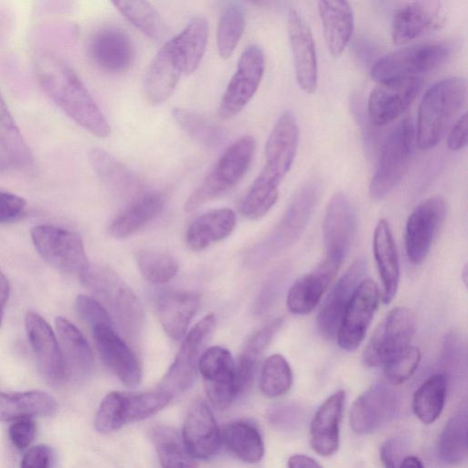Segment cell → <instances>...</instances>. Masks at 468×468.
<instances>
[{
    "mask_svg": "<svg viewBox=\"0 0 468 468\" xmlns=\"http://www.w3.org/2000/svg\"><path fill=\"white\" fill-rule=\"evenodd\" d=\"M34 69L48 96L76 123L100 138L111 126L79 76L58 55L47 49L35 52Z\"/></svg>",
    "mask_w": 468,
    "mask_h": 468,
    "instance_id": "6da1fadb",
    "label": "cell"
},
{
    "mask_svg": "<svg viewBox=\"0 0 468 468\" xmlns=\"http://www.w3.org/2000/svg\"><path fill=\"white\" fill-rule=\"evenodd\" d=\"M299 140L298 125L290 112H282L265 146V164L239 206L243 217L256 220L265 216L277 202L279 186L292 165Z\"/></svg>",
    "mask_w": 468,
    "mask_h": 468,
    "instance_id": "7a4b0ae2",
    "label": "cell"
},
{
    "mask_svg": "<svg viewBox=\"0 0 468 468\" xmlns=\"http://www.w3.org/2000/svg\"><path fill=\"white\" fill-rule=\"evenodd\" d=\"M466 97L467 83L461 77L441 80L426 90L415 129V143L420 150L438 144L464 107Z\"/></svg>",
    "mask_w": 468,
    "mask_h": 468,
    "instance_id": "3957f363",
    "label": "cell"
},
{
    "mask_svg": "<svg viewBox=\"0 0 468 468\" xmlns=\"http://www.w3.org/2000/svg\"><path fill=\"white\" fill-rule=\"evenodd\" d=\"M315 180L303 183L293 195L276 227L248 253V261L261 264L296 242L303 232L319 197Z\"/></svg>",
    "mask_w": 468,
    "mask_h": 468,
    "instance_id": "277c9868",
    "label": "cell"
},
{
    "mask_svg": "<svg viewBox=\"0 0 468 468\" xmlns=\"http://www.w3.org/2000/svg\"><path fill=\"white\" fill-rule=\"evenodd\" d=\"M256 149L255 139L244 135L229 146L199 186L186 200L184 209L191 212L229 192L247 173Z\"/></svg>",
    "mask_w": 468,
    "mask_h": 468,
    "instance_id": "5b68a950",
    "label": "cell"
},
{
    "mask_svg": "<svg viewBox=\"0 0 468 468\" xmlns=\"http://www.w3.org/2000/svg\"><path fill=\"white\" fill-rule=\"evenodd\" d=\"M415 144V128L410 117L402 119L386 137L378 166L369 185V195L378 201L386 197L407 173Z\"/></svg>",
    "mask_w": 468,
    "mask_h": 468,
    "instance_id": "8992f818",
    "label": "cell"
},
{
    "mask_svg": "<svg viewBox=\"0 0 468 468\" xmlns=\"http://www.w3.org/2000/svg\"><path fill=\"white\" fill-rule=\"evenodd\" d=\"M81 280L106 303L120 326L129 335H135L144 324L142 304L127 283L112 270L90 267Z\"/></svg>",
    "mask_w": 468,
    "mask_h": 468,
    "instance_id": "52a82bcc",
    "label": "cell"
},
{
    "mask_svg": "<svg viewBox=\"0 0 468 468\" xmlns=\"http://www.w3.org/2000/svg\"><path fill=\"white\" fill-rule=\"evenodd\" d=\"M31 239L41 258L57 270L80 277L90 267L83 241L74 231L37 225L31 229Z\"/></svg>",
    "mask_w": 468,
    "mask_h": 468,
    "instance_id": "ba28073f",
    "label": "cell"
},
{
    "mask_svg": "<svg viewBox=\"0 0 468 468\" xmlns=\"http://www.w3.org/2000/svg\"><path fill=\"white\" fill-rule=\"evenodd\" d=\"M450 53V47L441 42L407 47L379 58L371 69V78L379 82L395 78L420 77L442 65Z\"/></svg>",
    "mask_w": 468,
    "mask_h": 468,
    "instance_id": "9c48e42d",
    "label": "cell"
},
{
    "mask_svg": "<svg viewBox=\"0 0 468 468\" xmlns=\"http://www.w3.org/2000/svg\"><path fill=\"white\" fill-rule=\"evenodd\" d=\"M216 324L215 315L209 314L188 331L158 388L174 397L186 391L193 384L200 356L215 331Z\"/></svg>",
    "mask_w": 468,
    "mask_h": 468,
    "instance_id": "30bf717a",
    "label": "cell"
},
{
    "mask_svg": "<svg viewBox=\"0 0 468 468\" xmlns=\"http://www.w3.org/2000/svg\"><path fill=\"white\" fill-rule=\"evenodd\" d=\"M415 330V318L406 307L391 309L375 330L363 353L367 367H376L410 345Z\"/></svg>",
    "mask_w": 468,
    "mask_h": 468,
    "instance_id": "8fae6325",
    "label": "cell"
},
{
    "mask_svg": "<svg viewBox=\"0 0 468 468\" xmlns=\"http://www.w3.org/2000/svg\"><path fill=\"white\" fill-rule=\"evenodd\" d=\"M446 212L445 200L440 196H433L419 204L409 216L405 249L412 264L419 265L426 259Z\"/></svg>",
    "mask_w": 468,
    "mask_h": 468,
    "instance_id": "7c38bea8",
    "label": "cell"
},
{
    "mask_svg": "<svg viewBox=\"0 0 468 468\" xmlns=\"http://www.w3.org/2000/svg\"><path fill=\"white\" fill-rule=\"evenodd\" d=\"M264 72V56L256 45L242 53L226 91L221 99L218 115L229 119L238 114L257 91Z\"/></svg>",
    "mask_w": 468,
    "mask_h": 468,
    "instance_id": "4fadbf2b",
    "label": "cell"
},
{
    "mask_svg": "<svg viewBox=\"0 0 468 468\" xmlns=\"http://www.w3.org/2000/svg\"><path fill=\"white\" fill-rule=\"evenodd\" d=\"M367 101L370 122L383 126L404 113L419 94L420 77L395 78L378 82Z\"/></svg>",
    "mask_w": 468,
    "mask_h": 468,
    "instance_id": "5bb4252c",
    "label": "cell"
},
{
    "mask_svg": "<svg viewBox=\"0 0 468 468\" xmlns=\"http://www.w3.org/2000/svg\"><path fill=\"white\" fill-rule=\"evenodd\" d=\"M356 229V219L350 200L344 193L329 200L323 221L324 260L341 266L347 255Z\"/></svg>",
    "mask_w": 468,
    "mask_h": 468,
    "instance_id": "9a60e30c",
    "label": "cell"
},
{
    "mask_svg": "<svg viewBox=\"0 0 468 468\" xmlns=\"http://www.w3.org/2000/svg\"><path fill=\"white\" fill-rule=\"evenodd\" d=\"M380 292L371 279L364 278L356 287L336 333L342 349H356L364 340L379 303Z\"/></svg>",
    "mask_w": 468,
    "mask_h": 468,
    "instance_id": "2e32d148",
    "label": "cell"
},
{
    "mask_svg": "<svg viewBox=\"0 0 468 468\" xmlns=\"http://www.w3.org/2000/svg\"><path fill=\"white\" fill-rule=\"evenodd\" d=\"M398 410L396 392L385 382L378 381L354 401L350 425L358 434L371 433L394 419Z\"/></svg>",
    "mask_w": 468,
    "mask_h": 468,
    "instance_id": "e0dca14e",
    "label": "cell"
},
{
    "mask_svg": "<svg viewBox=\"0 0 468 468\" xmlns=\"http://www.w3.org/2000/svg\"><path fill=\"white\" fill-rule=\"evenodd\" d=\"M25 328L41 375L52 385L61 384L68 378V374L59 344L52 328L34 311L27 313Z\"/></svg>",
    "mask_w": 468,
    "mask_h": 468,
    "instance_id": "ac0fdd59",
    "label": "cell"
},
{
    "mask_svg": "<svg viewBox=\"0 0 468 468\" xmlns=\"http://www.w3.org/2000/svg\"><path fill=\"white\" fill-rule=\"evenodd\" d=\"M198 371L205 381L207 396L214 408L225 410L238 394L235 380V363L230 352L221 346L206 348Z\"/></svg>",
    "mask_w": 468,
    "mask_h": 468,
    "instance_id": "d6986e66",
    "label": "cell"
},
{
    "mask_svg": "<svg viewBox=\"0 0 468 468\" xmlns=\"http://www.w3.org/2000/svg\"><path fill=\"white\" fill-rule=\"evenodd\" d=\"M99 355L107 367L127 387L135 388L142 380V367L130 346L111 324L92 327Z\"/></svg>",
    "mask_w": 468,
    "mask_h": 468,
    "instance_id": "ffe728a7",
    "label": "cell"
},
{
    "mask_svg": "<svg viewBox=\"0 0 468 468\" xmlns=\"http://www.w3.org/2000/svg\"><path fill=\"white\" fill-rule=\"evenodd\" d=\"M367 262L356 260L338 279L324 299L317 316V326L322 336H336L345 311L360 282L364 279Z\"/></svg>",
    "mask_w": 468,
    "mask_h": 468,
    "instance_id": "44dd1931",
    "label": "cell"
},
{
    "mask_svg": "<svg viewBox=\"0 0 468 468\" xmlns=\"http://www.w3.org/2000/svg\"><path fill=\"white\" fill-rule=\"evenodd\" d=\"M182 439L187 452L195 460H207L218 452L221 433L204 400H196L189 408L183 425Z\"/></svg>",
    "mask_w": 468,
    "mask_h": 468,
    "instance_id": "7402d4cb",
    "label": "cell"
},
{
    "mask_svg": "<svg viewBox=\"0 0 468 468\" xmlns=\"http://www.w3.org/2000/svg\"><path fill=\"white\" fill-rule=\"evenodd\" d=\"M288 36L297 82L303 91L314 93L318 81L314 41L306 21L292 9L288 15Z\"/></svg>",
    "mask_w": 468,
    "mask_h": 468,
    "instance_id": "603a6c76",
    "label": "cell"
},
{
    "mask_svg": "<svg viewBox=\"0 0 468 468\" xmlns=\"http://www.w3.org/2000/svg\"><path fill=\"white\" fill-rule=\"evenodd\" d=\"M442 23L439 0H414L399 8L393 18L394 44L412 42L436 29Z\"/></svg>",
    "mask_w": 468,
    "mask_h": 468,
    "instance_id": "cb8c5ba5",
    "label": "cell"
},
{
    "mask_svg": "<svg viewBox=\"0 0 468 468\" xmlns=\"http://www.w3.org/2000/svg\"><path fill=\"white\" fill-rule=\"evenodd\" d=\"M88 53L91 61L108 73H122L134 60V48L127 35L115 27L98 30L90 38Z\"/></svg>",
    "mask_w": 468,
    "mask_h": 468,
    "instance_id": "d4e9b609",
    "label": "cell"
},
{
    "mask_svg": "<svg viewBox=\"0 0 468 468\" xmlns=\"http://www.w3.org/2000/svg\"><path fill=\"white\" fill-rule=\"evenodd\" d=\"M89 161L104 186L116 198L128 203L145 192L140 178L107 151L91 149Z\"/></svg>",
    "mask_w": 468,
    "mask_h": 468,
    "instance_id": "484cf974",
    "label": "cell"
},
{
    "mask_svg": "<svg viewBox=\"0 0 468 468\" xmlns=\"http://www.w3.org/2000/svg\"><path fill=\"white\" fill-rule=\"evenodd\" d=\"M346 393L340 389L328 397L316 410L310 426V443L321 456L333 455L339 446V428Z\"/></svg>",
    "mask_w": 468,
    "mask_h": 468,
    "instance_id": "4316f807",
    "label": "cell"
},
{
    "mask_svg": "<svg viewBox=\"0 0 468 468\" xmlns=\"http://www.w3.org/2000/svg\"><path fill=\"white\" fill-rule=\"evenodd\" d=\"M182 69L171 39L153 58L144 81V94L152 104H160L174 92Z\"/></svg>",
    "mask_w": 468,
    "mask_h": 468,
    "instance_id": "83f0119b",
    "label": "cell"
},
{
    "mask_svg": "<svg viewBox=\"0 0 468 468\" xmlns=\"http://www.w3.org/2000/svg\"><path fill=\"white\" fill-rule=\"evenodd\" d=\"M165 197L160 192H144L126 203L111 221L108 231L115 239L128 238L144 229L164 210Z\"/></svg>",
    "mask_w": 468,
    "mask_h": 468,
    "instance_id": "f1b7e54d",
    "label": "cell"
},
{
    "mask_svg": "<svg viewBox=\"0 0 468 468\" xmlns=\"http://www.w3.org/2000/svg\"><path fill=\"white\" fill-rule=\"evenodd\" d=\"M55 326L68 377L87 378L94 366L91 348L81 332L68 319L58 316Z\"/></svg>",
    "mask_w": 468,
    "mask_h": 468,
    "instance_id": "f546056e",
    "label": "cell"
},
{
    "mask_svg": "<svg viewBox=\"0 0 468 468\" xmlns=\"http://www.w3.org/2000/svg\"><path fill=\"white\" fill-rule=\"evenodd\" d=\"M323 31L331 56L337 58L354 31V16L347 0H317Z\"/></svg>",
    "mask_w": 468,
    "mask_h": 468,
    "instance_id": "4dcf8cb0",
    "label": "cell"
},
{
    "mask_svg": "<svg viewBox=\"0 0 468 468\" xmlns=\"http://www.w3.org/2000/svg\"><path fill=\"white\" fill-rule=\"evenodd\" d=\"M199 306L197 293L186 291H167L157 301L159 321L166 335L175 339L185 335Z\"/></svg>",
    "mask_w": 468,
    "mask_h": 468,
    "instance_id": "1f68e13d",
    "label": "cell"
},
{
    "mask_svg": "<svg viewBox=\"0 0 468 468\" xmlns=\"http://www.w3.org/2000/svg\"><path fill=\"white\" fill-rule=\"evenodd\" d=\"M373 253L382 283V299L389 303L399 281V264L395 241L388 222L378 220L373 235Z\"/></svg>",
    "mask_w": 468,
    "mask_h": 468,
    "instance_id": "d6a6232c",
    "label": "cell"
},
{
    "mask_svg": "<svg viewBox=\"0 0 468 468\" xmlns=\"http://www.w3.org/2000/svg\"><path fill=\"white\" fill-rule=\"evenodd\" d=\"M236 220L235 212L228 207L207 211L188 225L186 243L193 251H201L228 238L236 227Z\"/></svg>",
    "mask_w": 468,
    "mask_h": 468,
    "instance_id": "836d02e7",
    "label": "cell"
},
{
    "mask_svg": "<svg viewBox=\"0 0 468 468\" xmlns=\"http://www.w3.org/2000/svg\"><path fill=\"white\" fill-rule=\"evenodd\" d=\"M57 410L56 399L45 391L0 392V421L24 417H49Z\"/></svg>",
    "mask_w": 468,
    "mask_h": 468,
    "instance_id": "e575fe53",
    "label": "cell"
},
{
    "mask_svg": "<svg viewBox=\"0 0 468 468\" xmlns=\"http://www.w3.org/2000/svg\"><path fill=\"white\" fill-rule=\"evenodd\" d=\"M207 35V20L197 16L171 39L183 73L191 74L198 67L206 49Z\"/></svg>",
    "mask_w": 468,
    "mask_h": 468,
    "instance_id": "d590c367",
    "label": "cell"
},
{
    "mask_svg": "<svg viewBox=\"0 0 468 468\" xmlns=\"http://www.w3.org/2000/svg\"><path fill=\"white\" fill-rule=\"evenodd\" d=\"M282 318H275L255 332L246 342L235 364V380L238 393L250 383L258 358L268 346L282 324Z\"/></svg>",
    "mask_w": 468,
    "mask_h": 468,
    "instance_id": "8d00e7d4",
    "label": "cell"
},
{
    "mask_svg": "<svg viewBox=\"0 0 468 468\" xmlns=\"http://www.w3.org/2000/svg\"><path fill=\"white\" fill-rule=\"evenodd\" d=\"M334 278L315 268L299 277L287 294V307L295 314H307L319 303L324 292Z\"/></svg>",
    "mask_w": 468,
    "mask_h": 468,
    "instance_id": "74e56055",
    "label": "cell"
},
{
    "mask_svg": "<svg viewBox=\"0 0 468 468\" xmlns=\"http://www.w3.org/2000/svg\"><path fill=\"white\" fill-rule=\"evenodd\" d=\"M227 448L243 462L254 463L264 455V444L259 430L251 423L237 420L229 423L221 435Z\"/></svg>",
    "mask_w": 468,
    "mask_h": 468,
    "instance_id": "f35d334b",
    "label": "cell"
},
{
    "mask_svg": "<svg viewBox=\"0 0 468 468\" xmlns=\"http://www.w3.org/2000/svg\"><path fill=\"white\" fill-rule=\"evenodd\" d=\"M468 414L465 409L445 424L437 444L439 458L448 464H460L467 459Z\"/></svg>",
    "mask_w": 468,
    "mask_h": 468,
    "instance_id": "ab89813d",
    "label": "cell"
},
{
    "mask_svg": "<svg viewBox=\"0 0 468 468\" xmlns=\"http://www.w3.org/2000/svg\"><path fill=\"white\" fill-rule=\"evenodd\" d=\"M446 388V376L437 373L427 378L415 391L412 408L421 422L431 424L440 417L444 407Z\"/></svg>",
    "mask_w": 468,
    "mask_h": 468,
    "instance_id": "60d3db41",
    "label": "cell"
},
{
    "mask_svg": "<svg viewBox=\"0 0 468 468\" xmlns=\"http://www.w3.org/2000/svg\"><path fill=\"white\" fill-rule=\"evenodd\" d=\"M150 439L164 467H194L196 460L187 452L182 436L169 427L154 426L150 431Z\"/></svg>",
    "mask_w": 468,
    "mask_h": 468,
    "instance_id": "b9f144b4",
    "label": "cell"
},
{
    "mask_svg": "<svg viewBox=\"0 0 468 468\" xmlns=\"http://www.w3.org/2000/svg\"><path fill=\"white\" fill-rule=\"evenodd\" d=\"M0 147L15 166H28L32 154L0 93Z\"/></svg>",
    "mask_w": 468,
    "mask_h": 468,
    "instance_id": "7bdbcfd3",
    "label": "cell"
},
{
    "mask_svg": "<svg viewBox=\"0 0 468 468\" xmlns=\"http://www.w3.org/2000/svg\"><path fill=\"white\" fill-rule=\"evenodd\" d=\"M172 115L181 129L198 144L214 148L221 144L224 133L220 127L194 111L175 108Z\"/></svg>",
    "mask_w": 468,
    "mask_h": 468,
    "instance_id": "ee69618b",
    "label": "cell"
},
{
    "mask_svg": "<svg viewBox=\"0 0 468 468\" xmlns=\"http://www.w3.org/2000/svg\"><path fill=\"white\" fill-rule=\"evenodd\" d=\"M139 30L155 40L165 35L163 20L147 0H111Z\"/></svg>",
    "mask_w": 468,
    "mask_h": 468,
    "instance_id": "f6af8a7d",
    "label": "cell"
},
{
    "mask_svg": "<svg viewBox=\"0 0 468 468\" xmlns=\"http://www.w3.org/2000/svg\"><path fill=\"white\" fill-rule=\"evenodd\" d=\"M173 396L158 388L141 393H122V415L125 424L154 415L165 408Z\"/></svg>",
    "mask_w": 468,
    "mask_h": 468,
    "instance_id": "bcb514c9",
    "label": "cell"
},
{
    "mask_svg": "<svg viewBox=\"0 0 468 468\" xmlns=\"http://www.w3.org/2000/svg\"><path fill=\"white\" fill-rule=\"evenodd\" d=\"M292 372L287 360L280 354L270 356L264 362L260 378V388L269 398L285 394L292 386Z\"/></svg>",
    "mask_w": 468,
    "mask_h": 468,
    "instance_id": "7dc6e473",
    "label": "cell"
},
{
    "mask_svg": "<svg viewBox=\"0 0 468 468\" xmlns=\"http://www.w3.org/2000/svg\"><path fill=\"white\" fill-rule=\"evenodd\" d=\"M136 263L142 275L154 284L168 282L178 271L176 260L168 253L157 250H139Z\"/></svg>",
    "mask_w": 468,
    "mask_h": 468,
    "instance_id": "c3c4849f",
    "label": "cell"
},
{
    "mask_svg": "<svg viewBox=\"0 0 468 468\" xmlns=\"http://www.w3.org/2000/svg\"><path fill=\"white\" fill-rule=\"evenodd\" d=\"M245 27V15L238 5L229 6L222 14L217 30V46L220 57L229 58Z\"/></svg>",
    "mask_w": 468,
    "mask_h": 468,
    "instance_id": "681fc988",
    "label": "cell"
},
{
    "mask_svg": "<svg viewBox=\"0 0 468 468\" xmlns=\"http://www.w3.org/2000/svg\"><path fill=\"white\" fill-rule=\"evenodd\" d=\"M420 361V349L413 346H407L383 364L387 380L395 385L404 382L415 372Z\"/></svg>",
    "mask_w": 468,
    "mask_h": 468,
    "instance_id": "f907efd6",
    "label": "cell"
},
{
    "mask_svg": "<svg viewBox=\"0 0 468 468\" xmlns=\"http://www.w3.org/2000/svg\"><path fill=\"white\" fill-rule=\"evenodd\" d=\"M122 393L112 391L103 398L94 420L97 431L103 434L111 433L125 424L122 416Z\"/></svg>",
    "mask_w": 468,
    "mask_h": 468,
    "instance_id": "816d5d0a",
    "label": "cell"
},
{
    "mask_svg": "<svg viewBox=\"0 0 468 468\" xmlns=\"http://www.w3.org/2000/svg\"><path fill=\"white\" fill-rule=\"evenodd\" d=\"M75 306L79 315L91 328L98 324L113 325L108 310L94 298L80 294L76 299Z\"/></svg>",
    "mask_w": 468,
    "mask_h": 468,
    "instance_id": "f5cc1de1",
    "label": "cell"
},
{
    "mask_svg": "<svg viewBox=\"0 0 468 468\" xmlns=\"http://www.w3.org/2000/svg\"><path fill=\"white\" fill-rule=\"evenodd\" d=\"M299 410V408L290 403L277 404L268 410L267 419L277 429L291 430L301 420V411Z\"/></svg>",
    "mask_w": 468,
    "mask_h": 468,
    "instance_id": "db71d44e",
    "label": "cell"
},
{
    "mask_svg": "<svg viewBox=\"0 0 468 468\" xmlns=\"http://www.w3.org/2000/svg\"><path fill=\"white\" fill-rule=\"evenodd\" d=\"M27 207V200L22 197L0 190V223L20 219L26 214Z\"/></svg>",
    "mask_w": 468,
    "mask_h": 468,
    "instance_id": "11a10c76",
    "label": "cell"
},
{
    "mask_svg": "<svg viewBox=\"0 0 468 468\" xmlns=\"http://www.w3.org/2000/svg\"><path fill=\"white\" fill-rule=\"evenodd\" d=\"M36 422L31 417L19 418L14 420L8 430L12 444L18 450L27 448L36 435Z\"/></svg>",
    "mask_w": 468,
    "mask_h": 468,
    "instance_id": "9f6ffc18",
    "label": "cell"
},
{
    "mask_svg": "<svg viewBox=\"0 0 468 468\" xmlns=\"http://www.w3.org/2000/svg\"><path fill=\"white\" fill-rule=\"evenodd\" d=\"M409 446L407 438L396 435L387 439L380 447V460L386 467H399Z\"/></svg>",
    "mask_w": 468,
    "mask_h": 468,
    "instance_id": "6f0895ef",
    "label": "cell"
},
{
    "mask_svg": "<svg viewBox=\"0 0 468 468\" xmlns=\"http://www.w3.org/2000/svg\"><path fill=\"white\" fill-rule=\"evenodd\" d=\"M53 449L48 445L38 444L31 447L21 459L22 467L47 468L54 461Z\"/></svg>",
    "mask_w": 468,
    "mask_h": 468,
    "instance_id": "680465c9",
    "label": "cell"
},
{
    "mask_svg": "<svg viewBox=\"0 0 468 468\" xmlns=\"http://www.w3.org/2000/svg\"><path fill=\"white\" fill-rule=\"evenodd\" d=\"M468 119L464 112L451 126L448 133L447 145L452 151H459L467 145Z\"/></svg>",
    "mask_w": 468,
    "mask_h": 468,
    "instance_id": "91938a15",
    "label": "cell"
},
{
    "mask_svg": "<svg viewBox=\"0 0 468 468\" xmlns=\"http://www.w3.org/2000/svg\"><path fill=\"white\" fill-rule=\"evenodd\" d=\"M288 467H290V468H301V467L316 468V467H321V464L318 463L314 459L311 458L310 456H306L303 454H294L289 458Z\"/></svg>",
    "mask_w": 468,
    "mask_h": 468,
    "instance_id": "94428289",
    "label": "cell"
},
{
    "mask_svg": "<svg viewBox=\"0 0 468 468\" xmlns=\"http://www.w3.org/2000/svg\"><path fill=\"white\" fill-rule=\"evenodd\" d=\"M10 293V286L7 278L0 271V325L2 323L4 310L8 301Z\"/></svg>",
    "mask_w": 468,
    "mask_h": 468,
    "instance_id": "6125c7cd",
    "label": "cell"
},
{
    "mask_svg": "<svg viewBox=\"0 0 468 468\" xmlns=\"http://www.w3.org/2000/svg\"><path fill=\"white\" fill-rule=\"evenodd\" d=\"M399 467L422 468L423 463L418 457L413 455H407L402 459Z\"/></svg>",
    "mask_w": 468,
    "mask_h": 468,
    "instance_id": "be15d7a7",
    "label": "cell"
},
{
    "mask_svg": "<svg viewBox=\"0 0 468 468\" xmlns=\"http://www.w3.org/2000/svg\"><path fill=\"white\" fill-rule=\"evenodd\" d=\"M251 4L261 6V7H271L276 4L278 0H248Z\"/></svg>",
    "mask_w": 468,
    "mask_h": 468,
    "instance_id": "e7e4bbea",
    "label": "cell"
}]
</instances>
